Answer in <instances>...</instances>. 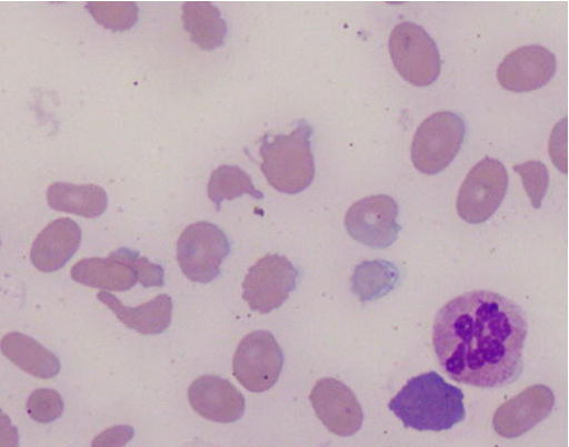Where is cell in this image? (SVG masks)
Returning <instances> with one entry per match:
<instances>
[{
  "label": "cell",
  "mask_w": 569,
  "mask_h": 447,
  "mask_svg": "<svg viewBox=\"0 0 569 447\" xmlns=\"http://www.w3.org/2000/svg\"><path fill=\"white\" fill-rule=\"evenodd\" d=\"M388 49L396 70L410 84L429 87L438 80L442 68L440 51L422 26L410 21L396 26Z\"/></svg>",
  "instance_id": "cell-6"
},
{
  "label": "cell",
  "mask_w": 569,
  "mask_h": 447,
  "mask_svg": "<svg viewBox=\"0 0 569 447\" xmlns=\"http://www.w3.org/2000/svg\"><path fill=\"white\" fill-rule=\"evenodd\" d=\"M467 134L461 115L437 112L419 125L411 142V162L423 174L442 172L457 159Z\"/></svg>",
  "instance_id": "cell-5"
},
{
  "label": "cell",
  "mask_w": 569,
  "mask_h": 447,
  "mask_svg": "<svg viewBox=\"0 0 569 447\" xmlns=\"http://www.w3.org/2000/svg\"><path fill=\"white\" fill-rule=\"evenodd\" d=\"M310 402L322 425L335 435L349 437L361 430L365 413L349 387L331 377L315 385Z\"/></svg>",
  "instance_id": "cell-12"
},
{
  "label": "cell",
  "mask_w": 569,
  "mask_h": 447,
  "mask_svg": "<svg viewBox=\"0 0 569 447\" xmlns=\"http://www.w3.org/2000/svg\"><path fill=\"white\" fill-rule=\"evenodd\" d=\"M567 118L556 125L552 131L549 152L553 164L559 169L560 172L567 173Z\"/></svg>",
  "instance_id": "cell-26"
},
{
  "label": "cell",
  "mask_w": 569,
  "mask_h": 447,
  "mask_svg": "<svg viewBox=\"0 0 569 447\" xmlns=\"http://www.w3.org/2000/svg\"><path fill=\"white\" fill-rule=\"evenodd\" d=\"M183 23L191 41L204 51H213L224 44L228 26L220 10L211 3H187Z\"/></svg>",
  "instance_id": "cell-20"
},
{
  "label": "cell",
  "mask_w": 569,
  "mask_h": 447,
  "mask_svg": "<svg viewBox=\"0 0 569 447\" xmlns=\"http://www.w3.org/2000/svg\"><path fill=\"white\" fill-rule=\"evenodd\" d=\"M86 10L96 21L112 32L129 31L139 19L134 3H87Z\"/></svg>",
  "instance_id": "cell-23"
},
{
  "label": "cell",
  "mask_w": 569,
  "mask_h": 447,
  "mask_svg": "<svg viewBox=\"0 0 569 447\" xmlns=\"http://www.w3.org/2000/svg\"><path fill=\"white\" fill-rule=\"evenodd\" d=\"M131 426H114L99 434L91 447H126L134 437Z\"/></svg>",
  "instance_id": "cell-27"
},
{
  "label": "cell",
  "mask_w": 569,
  "mask_h": 447,
  "mask_svg": "<svg viewBox=\"0 0 569 447\" xmlns=\"http://www.w3.org/2000/svg\"><path fill=\"white\" fill-rule=\"evenodd\" d=\"M312 126L302 119L288 134H264L260 142L261 172L280 193L296 195L308 190L316 175L311 149Z\"/></svg>",
  "instance_id": "cell-3"
},
{
  "label": "cell",
  "mask_w": 569,
  "mask_h": 447,
  "mask_svg": "<svg viewBox=\"0 0 569 447\" xmlns=\"http://www.w3.org/2000/svg\"><path fill=\"white\" fill-rule=\"evenodd\" d=\"M82 241L78 223L71 219H59L50 223L37 237L31 261L42 273H56L74 256Z\"/></svg>",
  "instance_id": "cell-16"
},
{
  "label": "cell",
  "mask_w": 569,
  "mask_h": 447,
  "mask_svg": "<svg viewBox=\"0 0 569 447\" xmlns=\"http://www.w3.org/2000/svg\"><path fill=\"white\" fill-rule=\"evenodd\" d=\"M508 190V173L505 165L486 158L468 173L458 199L459 216L469 224H483L498 211Z\"/></svg>",
  "instance_id": "cell-9"
},
{
  "label": "cell",
  "mask_w": 569,
  "mask_h": 447,
  "mask_svg": "<svg viewBox=\"0 0 569 447\" xmlns=\"http://www.w3.org/2000/svg\"><path fill=\"white\" fill-rule=\"evenodd\" d=\"M398 217L399 205L393 197L372 195L349 207L345 226L356 242L375 250H386L396 244L402 230Z\"/></svg>",
  "instance_id": "cell-11"
},
{
  "label": "cell",
  "mask_w": 569,
  "mask_h": 447,
  "mask_svg": "<svg viewBox=\"0 0 569 447\" xmlns=\"http://www.w3.org/2000/svg\"><path fill=\"white\" fill-rule=\"evenodd\" d=\"M208 197L214 203L217 212L221 211L224 201H231L243 195H250L256 200H262L264 194L259 191L252 177L241 167L236 165H221L209 177Z\"/></svg>",
  "instance_id": "cell-22"
},
{
  "label": "cell",
  "mask_w": 569,
  "mask_h": 447,
  "mask_svg": "<svg viewBox=\"0 0 569 447\" xmlns=\"http://www.w3.org/2000/svg\"><path fill=\"white\" fill-rule=\"evenodd\" d=\"M284 365L283 352L269 332H254L239 343L232 370L236 379L253 394L271 390Z\"/></svg>",
  "instance_id": "cell-8"
},
{
  "label": "cell",
  "mask_w": 569,
  "mask_h": 447,
  "mask_svg": "<svg viewBox=\"0 0 569 447\" xmlns=\"http://www.w3.org/2000/svg\"><path fill=\"white\" fill-rule=\"evenodd\" d=\"M528 323L523 311L491 291H471L448 302L433 324V347L457 383L498 389L523 372Z\"/></svg>",
  "instance_id": "cell-1"
},
{
  "label": "cell",
  "mask_w": 569,
  "mask_h": 447,
  "mask_svg": "<svg viewBox=\"0 0 569 447\" xmlns=\"http://www.w3.org/2000/svg\"><path fill=\"white\" fill-rule=\"evenodd\" d=\"M521 175L522 185L535 209H541L550 185V174L547 165L539 161H529L513 165Z\"/></svg>",
  "instance_id": "cell-24"
},
{
  "label": "cell",
  "mask_w": 569,
  "mask_h": 447,
  "mask_svg": "<svg viewBox=\"0 0 569 447\" xmlns=\"http://www.w3.org/2000/svg\"><path fill=\"white\" fill-rule=\"evenodd\" d=\"M0 352L24 373L41 379H51L62 370L58 357L34 338L10 333L0 341Z\"/></svg>",
  "instance_id": "cell-18"
},
{
  "label": "cell",
  "mask_w": 569,
  "mask_h": 447,
  "mask_svg": "<svg viewBox=\"0 0 569 447\" xmlns=\"http://www.w3.org/2000/svg\"><path fill=\"white\" fill-rule=\"evenodd\" d=\"M47 200L53 211L84 219H98L108 207L107 192L97 185L54 183L48 189Z\"/></svg>",
  "instance_id": "cell-19"
},
{
  "label": "cell",
  "mask_w": 569,
  "mask_h": 447,
  "mask_svg": "<svg viewBox=\"0 0 569 447\" xmlns=\"http://www.w3.org/2000/svg\"><path fill=\"white\" fill-rule=\"evenodd\" d=\"M190 405L203 419L217 424H233L246 413V398L232 383L216 375H203L189 387Z\"/></svg>",
  "instance_id": "cell-15"
},
{
  "label": "cell",
  "mask_w": 569,
  "mask_h": 447,
  "mask_svg": "<svg viewBox=\"0 0 569 447\" xmlns=\"http://www.w3.org/2000/svg\"><path fill=\"white\" fill-rule=\"evenodd\" d=\"M74 282L93 288L126 292L138 283L143 287H163L164 271L130 248H119L108 257L79 261L71 271Z\"/></svg>",
  "instance_id": "cell-4"
},
{
  "label": "cell",
  "mask_w": 569,
  "mask_h": 447,
  "mask_svg": "<svg viewBox=\"0 0 569 447\" xmlns=\"http://www.w3.org/2000/svg\"><path fill=\"white\" fill-rule=\"evenodd\" d=\"M98 299L126 326L141 335H161L172 321L173 306L168 294H160L156 299L136 308L124 306L113 294L106 291L98 294Z\"/></svg>",
  "instance_id": "cell-17"
},
{
  "label": "cell",
  "mask_w": 569,
  "mask_h": 447,
  "mask_svg": "<svg viewBox=\"0 0 569 447\" xmlns=\"http://www.w3.org/2000/svg\"><path fill=\"white\" fill-rule=\"evenodd\" d=\"M406 428L447 431L465 420V395L438 373L429 372L408 380L388 404Z\"/></svg>",
  "instance_id": "cell-2"
},
{
  "label": "cell",
  "mask_w": 569,
  "mask_h": 447,
  "mask_svg": "<svg viewBox=\"0 0 569 447\" xmlns=\"http://www.w3.org/2000/svg\"><path fill=\"white\" fill-rule=\"evenodd\" d=\"M298 277L299 272L286 256L268 254L250 267L243 283V299L253 312L272 313L289 299Z\"/></svg>",
  "instance_id": "cell-10"
},
{
  "label": "cell",
  "mask_w": 569,
  "mask_h": 447,
  "mask_svg": "<svg viewBox=\"0 0 569 447\" xmlns=\"http://www.w3.org/2000/svg\"><path fill=\"white\" fill-rule=\"evenodd\" d=\"M400 280L398 266L385 260L366 261L356 266L351 289L363 303L376 302L391 293Z\"/></svg>",
  "instance_id": "cell-21"
},
{
  "label": "cell",
  "mask_w": 569,
  "mask_h": 447,
  "mask_svg": "<svg viewBox=\"0 0 569 447\" xmlns=\"http://www.w3.org/2000/svg\"><path fill=\"white\" fill-rule=\"evenodd\" d=\"M66 404L61 395L52 389H38L27 400V413L38 424L57 421L64 413Z\"/></svg>",
  "instance_id": "cell-25"
},
{
  "label": "cell",
  "mask_w": 569,
  "mask_h": 447,
  "mask_svg": "<svg viewBox=\"0 0 569 447\" xmlns=\"http://www.w3.org/2000/svg\"><path fill=\"white\" fill-rule=\"evenodd\" d=\"M557 71V58L543 45H526L505 57L497 79L508 92L529 93L547 85Z\"/></svg>",
  "instance_id": "cell-13"
},
{
  "label": "cell",
  "mask_w": 569,
  "mask_h": 447,
  "mask_svg": "<svg viewBox=\"0 0 569 447\" xmlns=\"http://www.w3.org/2000/svg\"><path fill=\"white\" fill-rule=\"evenodd\" d=\"M19 444L18 428L12 424L10 416L0 409V447H19Z\"/></svg>",
  "instance_id": "cell-28"
},
{
  "label": "cell",
  "mask_w": 569,
  "mask_h": 447,
  "mask_svg": "<svg viewBox=\"0 0 569 447\" xmlns=\"http://www.w3.org/2000/svg\"><path fill=\"white\" fill-rule=\"evenodd\" d=\"M556 397L549 386L537 384L502 404L495 413V431L508 439L523 436L543 423L553 410Z\"/></svg>",
  "instance_id": "cell-14"
},
{
  "label": "cell",
  "mask_w": 569,
  "mask_h": 447,
  "mask_svg": "<svg viewBox=\"0 0 569 447\" xmlns=\"http://www.w3.org/2000/svg\"><path fill=\"white\" fill-rule=\"evenodd\" d=\"M231 252L228 235L216 224L199 222L188 226L177 244V260L192 282L208 284L221 275V265Z\"/></svg>",
  "instance_id": "cell-7"
}]
</instances>
